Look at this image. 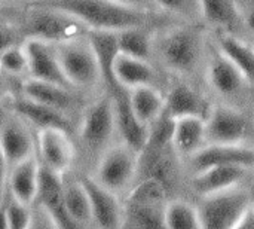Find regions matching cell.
<instances>
[{
	"label": "cell",
	"instance_id": "6da1fadb",
	"mask_svg": "<svg viewBox=\"0 0 254 229\" xmlns=\"http://www.w3.org/2000/svg\"><path fill=\"white\" fill-rule=\"evenodd\" d=\"M31 7H49L68 13L88 30L119 33L128 28H150L159 31L174 24V18L147 9H135L113 0H34Z\"/></svg>",
	"mask_w": 254,
	"mask_h": 229
},
{
	"label": "cell",
	"instance_id": "7a4b0ae2",
	"mask_svg": "<svg viewBox=\"0 0 254 229\" xmlns=\"http://www.w3.org/2000/svg\"><path fill=\"white\" fill-rule=\"evenodd\" d=\"M208 46L210 34L204 24H174L155 34V57L159 64L176 77L192 83L204 79Z\"/></svg>",
	"mask_w": 254,
	"mask_h": 229
},
{
	"label": "cell",
	"instance_id": "3957f363",
	"mask_svg": "<svg viewBox=\"0 0 254 229\" xmlns=\"http://www.w3.org/2000/svg\"><path fill=\"white\" fill-rule=\"evenodd\" d=\"M210 34V33H208ZM204 80L222 104L249 112L254 103V89L249 80L216 48L210 39Z\"/></svg>",
	"mask_w": 254,
	"mask_h": 229
},
{
	"label": "cell",
	"instance_id": "277c9868",
	"mask_svg": "<svg viewBox=\"0 0 254 229\" xmlns=\"http://www.w3.org/2000/svg\"><path fill=\"white\" fill-rule=\"evenodd\" d=\"M250 206V192L243 186L202 197L196 206L201 229H235Z\"/></svg>",
	"mask_w": 254,
	"mask_h": 229
},
{
	"label": "cell",
	"instance_id": "5b68a950",
	"mask_svg": "<svg viewBox=\"0 0 254 229\" xmlns=\"http://www.w3.org/2000/svg\"><path fill=\"white\" fill-rule=\"evenodd\" d=\"M25 39H37L60 45L86 37L89 30L65 12L49 7H33L25 25Z\"/></svg>",
	"mask_w": 254,
	"mask_h": 229
},
{
	"label": "cell",
	"instance_id": "8992f818",
	"mask_svg": "<svg viewBox=\"0 0 254 229\" xmlns=\"http://www.w3.org/2000/svg\"><path fill=\"white\" fill-rule=\"evenodd\" d=\"M207 145H249L254 137V118L249 112L228 106L213 104L207 119Z\"/></svg>",
	"mask_w": 254,
	"mask_h": 229
},
{
	"label": "cell",
	"instance_id": "52a82bcc",
	"mask_svg": "<svg viewBox=\"0 0 254 229\" xmlns=\"http://www.w3.org/2000/svg\"><path fill=\"white\" fill-rule=\"evenodd\" d=\"M138 159L140 153L124 143L107 148L101 153L92 177L101 186L119 194L132 185L138 173Z\"/></svg>",
	"mask_w": 254,
	"mask_h": 229
},
{
	"label": "cell",
	"instance_id": "ba28073f",
	"mask_svg": "<svg viewBox=\"0 0 254 229\" xmlns=\"http://www.w3.org/2000/svg\"><path fill=\"white\" fill-rule=\"evenodd\" d=\"M61 70L71 86H91L101 80L94 52L86 37L57 45Z\"/></svg>",
	"mask_w": 254,
	"mask_h": 229
},
{
	"label": "cell",
	"instance_id": "9c48e42d",
	"mask_svg": "<svg viewBox=\"0 0 254 229\" xmlns=\"http://www.w3.org/2000/svg\"><path fill=\"white\" fill-rule=\"evenodd\" d=\"M115 131L116 118L113 100L107 92V95L100 97L86 107L80 124V139L89 151H101L103 153L107 149Z\"/></svg>",
	"mask_w": 254,
	"mask_h": 229
},
{
	"label": "cell",
	"instance_id": "30bf717a",
	"mask_svg": "<svg viewBox=\"0 0 254 229\" xmlns=\"http://www.w3.org/2000/svg\"><path fill=\"white\" fill-rule=\"evenodd\" d=\"M164 95V113L173 121L182 118L207 119L213 107L207 94H204V91L196 83L182 79L174 82Z\"/></svg>",
	"mask_w": 254,
	"mask_h": 229
},
{
	"label": "cell",
	"instance_id": "8fae6325",
	"mask_svg": "<svg viewBox=\"0 0 254 229\" xmlns=\"http://www.w3.org/2000/svg\"><path fill=\"white\" fill-rule=\"evenodd\" d=\"M79 180L88 194L92 224L98 229H122L125 224V207L118 194L101 186L92 176H82Z\"/></svg>",
	"mask_w": 254,
	"mask_h": 229
},
{
	"label": "cell",
	"instance_id": "7c38bea8",
	"mask_svg": "<svg viewBox=\"0 0 254 229\" xmlns=\"http://www.w3.org/2000/svg\"><path fill=\"white\" fill-rule=\"evenodd\" d=\"M37 149L40 155L39 162L61 177L70 170L76 155L70 133L58 128L40 130L37 133Z\"/></svg>",
	"mask_w": 254,
	"mask_h": 229
},
{
	"label": "cell",
	"instance_id": "4fadbf2b",
	"mask_svg": "<svg viewBox=\"0 0 254 229\" xmlns=\"http://www.w3.org/2000/svg\"><path fill=\"white\" fill-rule=\"evenodd\" d=\"M202 24L210 31H220L252 40L244 24V9L238 0H199Z\"/></svg>",
	"mask_w": 254,
	"mask_h": 229
},
{
	"label": "cell",
	"instance_id": "5bb4252c",
	"mask_svg": "<svg viewBox=\"0 0 254 229\" xmlns=\"http://www.w3.org/2000/svg\"><path fill=\"white\" fill-rule=\"evenodd\" d=\"M22 46L27 55L30 77L71 89V85L65 79L60 66L57 45L37 39H25Z\"/></svg>",
	"mask_w": 254,
	"mask_h": 229
},
{
	"label": "cell",
	"instance_id": "9a60e30c",
	"mask_svg": "<svg viewBox=\"0 0 254 229\" xmlns=\"http://www.w3.org/2000/svg\"><path fill=\"white\" fill-rule=\"evenodd\" d=\"M0 151L9 168L34 155V140L25 122L12 112L0 115Z\"/></svg>",
	"mask_w": 254,
	"mask_h": 229
},
{
	"label": "cell",
	"instance_id": "2e32d148",
	"mask_svg": "<svg viewBox=\"0 0 254 229\" xmlns=\"http://www.w3.org/2000/svg\"><path fill=\"white\" fill-rule=\"evenodd\" d=\"M109 94L113 100L116 131L122 137V143L140 153L147 143L149 128L143 125L134 115L129 103V89L119 85L109 91Z\"/></svg>",
	"mask_w": 254,
	"mask_h": 229
},
{
	"label": "cell",
	"instance_id": "e0dca14e",
	"mask_svg": "<svg viewBox=\"0 0 254 229\" xmlns=\"http://www.w3.org/2000/svg\"><path fill=\"white\" fill-rule=\"evenodd\" d=\"M188 161L193 174L217 165H241L254 168V146L205 145Z\"/></svg>",
	"mask_w": 254,
	"mask_h": 229
},
{
	"label": "cell",
	"instance_id": "ac0fdd59",
	"mask_svg": "<svg viewBox=\"0 0 254 229\" xmlns=\"http://www.w3.org/2000/svg\"><path fill=\"white\" fill-rule=\"evenodd\" d=\"M253 168L241 165L210 167L199 173H195L190 180V186L198 197H208L241 186V183L247 179V174H250Z\"/></svg>",
	"mask_w": 254,
	"mask_h": 229
},
{
	"label": "cell",
	"instance_id": "d6986e66",
	"mask_svg": "<svg viewBox=\"0 0 254 229\" xmlns=\"http://www.w3.org/2000/svg\"><path fill=\"white\" fill-rule=\"evenodd\" d=\"M210 39L219 52L249 80L254 89V43L232 34L210 31Z\"/></svg>",
	"mask_w": 254,
	"mask_h": 229
},
{
	"label": "cell",
	"instance_id": "ffe728a7",
	"mask_svg": "<svg viewBox=\"0 0 254 229\" xmlns=\"http://www.w3.org/2000/svg\"><path fill=\"white\" fill-rule=\"evenodd\" d=\"M9 109L12 113L19 116L24 122H28L37 130H46V128H58L63 131H67L71 134V124L65 113L51 109L48 106L39 104L36 101H31L22 95H18L10 100Z\"/></svg>",
	"mask_w": 254,
	"mask_h": 229
},
{
	"label": "cell",
	"instance_id": "44dd1931",
	"mask_svg": "<svg viewBox=\"0 0 254 229\" xmlns=\"http://www.w3.org/2000/svg\"><path fill=\"white\" fill-rule=\"evenodd\" d=\"M40 162L33 155L9 168V194L15 201L31 207L39 191Z\"/></svg>",
	"mask_w": 254,
	"mask_h": 229
},
{
	"label": "cell",
	"instance_id": "7402d4cb",
	"mask_svg": "<svg viewBox=\"0 0 254 229\" xmlns=\"http://www.w3.org/2000/svg\"><path fill=\"white\" fill-rule=\"evenodd\" d=\"M86 39L97 60L101 80L104 82L107 91L115 89L116 86H119L115 79V63L119 55L118 33L89 30Z\"/></svg>",
	"mask_w": 254,
	"mask_h": 229
},
{
	"label": "cell",
	"instance_id": "603a6c76",
	"mask_svg": "<svg viewBox=\"0 0 254 229\" xmlns=\"http://www.w3.org/2000/svg\"><path fill=\"white\" fill-rule=\"evenodd\" d=\"M207 145L205 119L182 118L174 121L171 148L177 158L189 159Z\"/></svg>",
	"mask_w": 254,
	"mask_h": 229
},
{
	"label": "cell",
	"instance_id": "cb8c5ba5",
	"mask_svg": "<svg viewBox=\"0 0 254 229\" xmlns=\"http://www.w3.org/2000/svg\"><path fill=\"white\" fill-rule=\"evenodd\" d=\"M21 95L31 101H36L39 104L60 110L65 115L68 110L73 109V106L76 103L70 88H65V86L57 85V83L37 80L33 77L22 80Z\"/></svg>",
	"mask_w": 254,
	"mask_h": 229
},
{
	"label": "cell",
	"instance_id": "d4e9b609",
	"mask_svg": "<svg viewBox=\"0 0 254 229\" xmlns=\"http://www.w3.org/2000/svg\"><path fill=\"white\" fill-rule=\"evenodd\" d=\"M115 79L127 89L138 86L159 88V73L152 61H144L122 54L118 55L115 63Z\"/></svg>",
	"mask_w": 254,
	"mask_h": 229
},
{
	"label": "cell",
	"instance_id": "484cf974",
	"mask_svg": "<svg viewBox=\"0 0 254 229\" xmlns=\"http://www.w3.org/2000/svg\"><path fill=\"white\" fill-rule=\"evenodd\" d=\"M129 103L137 119L149 128L164 113L165 95L156 86H138L129 89Z\"/></svg>",
	"mask_w": 254,
	"mask_h": 229
},
{
	"label": "cell",
	"instance_id": "4316f807",
	"mask_svg": "<svg viewBox=\"0 0 254 229\" xmlns=\"http://www.w3.org/2000/svg\"><path fill=\"white\" fill-rule=\"evenodd\" d=\"M155 30L150 28H128L118 33L119 54L152 61L155 58Z\"/></svg>",
	"mask_w": 254,
	"mask_h": 229
},
{
	"label": "cell",
	"instance_id": "83f0119b",
	"mask_svg": "<svg viewBox=\"0 0 254 229\" xmlns=\"http://www.w3.org/2000/svg\"><path fill=\"white\" fill-rule=\"evenodd\" d=\"M63 200H64L65 212L76 227L82 228L85 225L92 224L88 194L79 179L71 182H64Z\"/></svg>",
	"mask_w": 254,
	"mask_h": 229
},
{
	"label": "cell",
	"instance_id": "f1b7e54d",
	"mask_svg": "<svg viewBox=\"0 0 254 229\" xmlns=\"http://www.w3.org/2000/svg\"><path fill=\"white\" fill-rule=\"evenodd\" d=\"M165 229H201L198 209L188 201H168L164 210Z\"/></svg>",
	"mask_w": 254,
	"mask_h": 229
},
{
	"label": "cell",
	"instance_id": "f546056e",
	"mask_svg": "<svg viewBox=\"0 0 254 229\" xmlns=\"http://www.w3.org/2000/svg\"><path fill=\"white\" fill-rule=\"evenodd\" d=\"M158 10L185 24H202L199 0H153Z\"/></svg>",
	"mask_w": 254,
	"mask_h": 229
},
{
	"label": "cell",
	"instance_id": "4dcf8cb0",
	"mask_svg": "<svg viewBox=\"0 0 254 229\" xmlns=\"http://www.w3.org/2000/svg\"><path fill=\"white\" fill-rule=\"evenodd\" d=\"M0 72L10 76H21L28 73L27 55L22 45H13L0 55Z\"/></svg>",
	"mask_w": 254,
	"mask_h": 229
},
{
	"label": "cell",
	"instance_id": "1f68e13d",
	"mask_svg": "<svg viewBox=\"0 0 254 229\" xmlns=\"http://www.w3.org/2000/svg\"><path fill=\"white\" fill-rule=\"evenodd\" d=\"M6 216H7V225L9 229H28L33 218L31 207H27L13 198H9L6 203Z\"/></svg>",
	"mask_w": 254,
	"mask_h": 229
},
{
	"label": "cell",
	"instance_id": "d6a6232c",
	"mask_svg": "<svg viewBox=\"0 0 254 229\" xmlns=\"http://www.w3.org/2000/svg\"><path fill=\"white\" fill-rule=\"evenodd\" d=\"M28 229H58V227L42 209H37V212H33L31 224Z\"/></svg>",
	"mask_w": 254,
	"mask_h": 229
},
{
	"label": "cell",
	"instance_id": "836d02e7",
	"mask_svg": "<svg viewBox=\"0 0 254 229\" xmlns=\"http://www.w3.org/2000/svg\"><path fill=\"white\" fill-rule=\"evenodd\" d=\"M15 40H16L15 31H13L10 27H6V25L0 24V55H1L7 48L16 45Z\"/></svg>",
	"mask_w": 254,
	"mask_h": 229
},
{
	"label": "cell",
	"instance_id": "e575fe53",
	"mask_svg": "<svg viewBox=\"0 0 254 229\" xmlns=\"http://www.w3.org/2000/svg\"><path fill=\"white\" fill-rule=\"evenodd\" d=\"M119 4L135 7V9H147V10H158L153 0H113ZM161 12V10H159Z\"/></svg>",
	"mask_w": 254,
	"mask_h": 229
},
{
	"label": "cell",
	"instance_id": "d590c367",
	"mask_svg": "<svg viewBox=\"0 0 254 229\" xmlns=\"http://www.w3.org/2000/svg\"><path fill=\"white\" fill-rule=\"evenodd\" d=\"M244 24L246 30L250 36V39H254V1L244 6Z\"/></svg>",
	"mask_w": 254,
	"mask_h": 229
},
{
	"label": "cell",
	"instance_id": "8d00e7d4",
	"mask_svg": "<svg viewBox=\"0 0 254 229\" xmlns=\"http://www.w3.org/2000/svg\"><path fill=\"white\" fill-rule=\"evenodd\" d=\"M7 173H9V167H7V164L1 155V151H0V204H3V194H4V188H6V182H7Z\"/></svg>",
	"mask_w": 254,
	"mask_h": 229
},
{
	"label": "cell",
	"instance_id": "74e56055",
	"mask_svg": "<svg viewBox=\"0 0 254 229\" xmlns=\"http://www.w3.org/2000/svg\"><path fill=\"white\" fill-rule=\"evenodd\" d=\"M235 229H254V207L250 206L249 210L244 213V216L241 218V221L238 222V225Z\"/></svg>",
	"mask_w": 254,
	"mask_h": 229
},
{
	"label": "cell",
	"instance_id": "f35d334b",
	"mask_svg": "<svg viewBox=\"0 0 254 229\" xmlns=\"http://www.w3.org/2000/svg\"><path fill=\"white\" fill-rule=\"evenodd\" d=\"M0 229H9V225H7V216H6V206H4V201H3V204H0Z\"/></svg>",
	"mask_w": 254,
	"mask_h": 229
},
{
	"label": "cell",
	"instance_id": "ab89813d",
	"mask_svg": "<svg viewBox=\"0 0 254 229\" xmlns=\"http://www.w3.org/2000/svg\"><path fill=\"white\" fill-rule=\"evenodd\" d=\"M9 95V86H7V82L6 79L3 77V75L0 73V100H3L4 97Z\"/></svg>",
	"mask_w": 254,
	"mask_h": 229
},
{
	"label": "cell",
	"instance_id": "60d3db41",
	"mask_svg": "<svg viewBox=\"0 0 254 229\" xmlns=\"http://www.w3.org/2000/svg\"><path fill=\"white\" fill-rule=\"evenodd\" d=\"M240 3H241V6H243V9H244V4H246V0H238Z\"/></svg>",
	"mask_w": 254,
	"mask_h": 229
},
{
	"label": "cell",
	"instance_id": "b9f144b4",
	"mask_svg": "<svg viewBox=\"0 0 254 229\" xmlns=\"http://www.w3.org/2000/svg\"><path fill=\"white\" fill-rule=\"evenodd\" d=\"M252 1H254V0H246V4H249V3H252ZM246 4H244V6H246Z\"/></svg>",
	"mask_w": 254,
	"mask_h": 229
},
{
	"label": "cell",
	"instance_id": "7bdbcfd3",
	"mask_svg": "<svg viewBox=\"0 0 254 229\" xmlns=\"http://www.w3.org/2000/svg\"><path fill=\"white\" fill-rule=\"evenodd\" d=\"M252 42H253V43H254V39H253V40H252Z\"/></svg>",
	"mask_w": 254,
	"mask_h": 229
}]
</instances>
